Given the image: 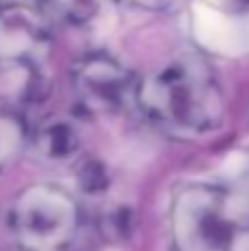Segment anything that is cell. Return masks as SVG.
Listing matches in <instances>:
<instances>
[{
	"mask_svg": "<svg viewBox=\"0 0 249 251\" xmlns=\"http://www.w3.org/2000/svg\"><path fill=\"white\" fill-rule=\"evenodd\" d=\"M135 104L159 130L174 137H203L225 119V97L210 64L181 55L135 86Z\"/></svg>",
	"mask_w": 249,
	"mask_h": 251,
	"instance_id": "1",
	"label": "cell"
},
{
	"mask_svg": "<svg viewBox=\"0 0 249 251\" xmlns=\"http://www.w3.org/2000/svg\"><path fill=\"white\" fill-rule=\"evenodd\" d=\"M174 251H249V196L223 183H185L170 203Z\"/></svg>",
	"mask_w": 249,
	"mask_h": 251,
	"instance_id": "2",
	"label": "cell"
},
{
	"mask_svg": "<svg viewBox=\"0 0 249 251\" xmlns=\"http://www.w3.org/2000/svg\"><path fill=\"white\" fill-rule=\"evenodd\" d=\"M9 225L22 249L53 251L75 236L79 207L64 187L55 183H33L16 196Z\"/></svg>",
	"mask_w": 249,
	"mask_h": 251,
	"instance_id": "3",
	"label": "cell"
},
{
	"mask_svg": "<svg viewBox=\"0 0 249 251\" xmlns=\"http://www.w3.org/2000/svg\"><path fill=\"white\" fill-rule=\"evenodd\" d=\"M75 97L79 106L93 115H110L124 108L128 100H135L132 75L117 60L93 53L75 62L71 71Z\"/></svg>",
	"mask_w": 249,
	"mask_h": 251,
	"instance_id": "4",
	"label": "cell"
},
{
	"mask_svg": "<svg viewBox=\"0 0 249 251\" xmlns=\"http://www.w3.org/2000/svg\"><path fill=\"white\" fill-rule=\"evenodd\" d=\"M49 51L44 20L25 4H0V60L35 66Z\"/></svg>",
	"mask_w": 249,
	"mask_h": 251,
	"instance_id": "5",
	"label": "cell"
},
{
	"mask_svg": "<svg viewBox=\"0 0 249 251\" xmlns=\"http://www.w3.org/2000/svg\"><path fill=\"white\" fill-rule=\"evenodd\" d=\"M82 134L69 117H51L38 126L33 134V152L44 161L64 163L77 156Z\"/></svg>",
	"mask_w": 249,
	"mask_h": 251,
	"instance_id": "6",
	"label": "cell"
},
{
	"mask_svg": "<svg viewBox=\"0 0 249 251\" xmlns=\"http://www.w3.org/2000/svg\"><path fill=\"white\" fill-rule=\"evenodd\" d=\"M135 212L130 205H113L100 218V231L110 243H126L135 234Z\"/></svg>",
	"mask_w": 249,
	"mask_h": 251,
	"instance_id": "7",
	"label": "cell"
},
{
	"mask_svg": "<svg viewBox=\"0 0 249 251\" xmlns=\"http://www.w3.org/2000/svg\"><path fill=\"white\" fill-rule=\"evenodd\" d=\"M77 187L88 196H100L110 187V170L100 159H84L75 170Z\"/></svg>",
	"mask_w": 249,
	"mask_h": 251,
	"instance_id": "8",
	"label": "cell"
},
{
	"mask_svg": "<svg viewBox=\"0 0 249 251\" xmlns=\"http://www.w3.org/2000/svg\"><path fill=\"white\" fill-rule=\"evenodd\" d=\"M55 16L69 22H86L100 13L106 0H44Z\"/></svg>",
	"mask_w": 249,
	"mask_h": 251,
	"instance_id": "9",
	"label": "cell"
},
{
	"mask_svg": "<svg viewBox=\"0 0 249 251\" xmlns=\"http://www.w3.org/2000/svg\"><path fill=\"white\" fill-rule=\"evenodd\" d=\"M18 137H20V128H18L16 119L0 115V163L13 152Z\"/></svg>",
	"mask_w": 249,
	"mask_h": 251,
	"instance_id": "10",
	"label": "cell"
},
{
	"mask_svg": "<svg viewBox=\"0 0 249 251\" xmlns=\"http://www.w3.org/2000/svg\"><path fill=\"white\" fill-rule=\"evenodd\" d=\"M207 2L227 16H249V0H207Z\"/></svg>",
	"mask_w": 249,
	"mask_h": 251,
	"instance_id": "11",
	"label": "cell"
},
{
	"mask_svg": "<svg viewBox=\"0 0 249 251\" xmlns=\"http://www.w3.org/2000/svg\"><path fill=\"white\" fill-rule=\"evenodd\" d=\"M130 2L139 4V7H146V9H163L172 2V0H130Z\"/></svg>",
	"mask_w": 249,
	"mask_h": 251,
	"instance_id": "12",
	"label": "cell"
}]
</instances>
